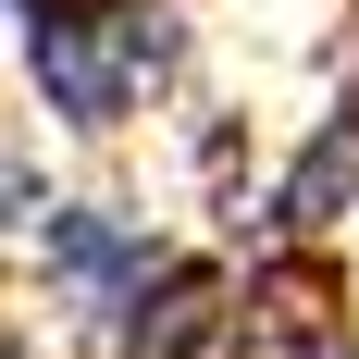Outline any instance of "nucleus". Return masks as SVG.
Wrapping results in <instances>:
<instances>
[{
  "instance_id": "obj_5",
  "label": "nucleus",
  "mask_w": 359,
  "mask_h": 359,
  "mask_svg": "<svg viewBox=\"0 0 359 359\" xmlns=\"http://www.w3.org/2000/svg\"><path fill=\"white\" fill-rule=\"evenodd\" d=\"M13 13H186V0H13Z\"/></svg>"
},
{
  "instance_id": "obj_1",
  "label": "nucleus",
  "mask_w": 359,
  "mask_h": 359,
  "mask_svg": "<svg viewBox=\"0 0 359 359\" xmlns=\"http://www.w3.org/2000/svg\"><path fill=\"white\" fill-rule=\"evenodd\" d=\"M25 100L62 137H124L186 62V13H13Z\"/></svg>"
},
{
  "instance_id": "obj_2",
  "label": "nucleus",
  "mask_w": 359,
  "mask_h": 359,
  "mask_svg": "<svg viewBox=\"0 0 359 359\" xmlns=\"http://www.w3.org/2000/svg\"><path fill=\"white\" fill-rule=\"evenodd\" d=\"M13 236H25L50 310H62V323H87L100 347H111V323L137 310V285L161 273V248H174V236H161V223H137L124 198H37Z\"/></svg>"
},
{
  "instance_id": "obj_3",
  "label": "nucleus",
  "mask_w": 359,
  "mask_h": 359,
  "mask_svg": "<svg viewBox=\"0 0 359 359\" xmlns=\"http://www.w3.org/2000/svg\"><path fill=\"white\" fill-rule=\"evenodd\" d=\"M236 359H359V297H347L334 236H260Z\"/></svg>"
},
{
  "instance_id": "obj_4",
  "label": "nucleus",
  "mask_w": 359,
  "mask_h": 359,
  "mask_svg": "<svg viewBox=\"0 0 359 359\" xmlns=\"http://www.w3.org/2000/svg\"><path fill=\"white\" fill-rule=\"evenodd\" d=\"M347 211H359V0H347V37H334V100L310 111L285 174L260 186V236H334Z\"/></svg>"
},
{
  "instance_id": "obj_6",
  "label": "nucleus",
  "mask_w": 359,
  "mask_h": 359,
  "mask_svg": "<svg viewBox=\"0 0 359 359\" xmlns=\"http://www.w3.org/2000/svg\"><path fill=\"white\" fill-rule=\"evenodd\" d=\"M0 359H37V334H25V323H13V334H0Z\"/></svg>"
}]
</instances>
